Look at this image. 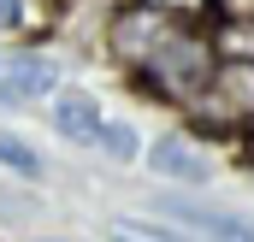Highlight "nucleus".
Segmentation results:
<instances>
[{
    "mask_svg": "<svg viewBox=\"0 0 254 242\" xmlns=\"http://www.w3.org/2000/svg\"><path fill=\"white\" fill-rule=\"evenodd\" d=\"M213 71H219L213 36H207V30H178V36L166 42V54H160L154 65H142V71H136L130 83H136V89H148L154 101H172V107H195V101L207 95Z\"/></svg>",
    "mask_w": 254,
    "mask_h": 242,
    "instance_id": "obj_1",
    "label": "nucleus"
},
{
    "mask_svg": "<svg viewBox=\"0 0 254 242\" xmlns=\"http://www.w3.org/2000/svg\"><path fill=\"white\" fill-rule=\"evenodd\" d=\"M190 124L207 136H231V130H254V65H219L207 95L190 107Z\"/></svg>",
    "mask_w": 254,
    "mask_h": 242,
    "instance_id": "obj_2",
    "label": "nucleus"
},
{
    "mask_svg": "<svg viewBox=\"0 0 254 242\" xmlns=\"http://www.w3.org/2000/svg\"><path fill=\"white\" fill-rule=\"evenodd\" d=\"M178 30H184V24H172V18L154 12L148 0H130V6L113 12V24H107V48H113V60L136 77L142 65H154L160 54H166V42H172Z\"/></svg>",
    "mask_w": 254,
    "mask_h": 242,
    "instance_id": "obj_3",
    "label": "nucleus"
},
{
    "mask_svg": "<svg viewBox=\"0 0 254 242\" xmlns=\"http://www.w3.org/2000/svg\"><path fill=\"white\" fill-rule=\"evenodd\" d=\"M48 119H54V130H60L65 142L101 148L107 113H101V101H95V95H83V89H60V95H54V107H48Z\"/></svg>",
    "mask_w": 254,
    "mask_h": 242,
    "instance_id": "obj_4",
    "label": "nucleus"
},
{
    "mask_svg": "<svg viewBox=\"0 0 254 242\" xmlns=\"http://www.w3.org/2000/svg\"><path fill=\"white\" fill-rule=\"evenodd\" d=\"M6 95H12V107H24V101H42V95H60V71L48 60H36V54H6Z\"/></svg>",
    "mask_w": 254,
    "mask_h": 242,
    "instance_id": "obj_5",
    "label": "nucleus"
},
{
    "mask_svg": "<svg viewBox=\"0 0 254 242\" xmlns=\"http://www.w3.org/2000/svg\"><path fill=\"white\" fill-rule=\"evenodd\" d=\"M148 166H154L160 178H178V183H207V178H213L207 154L195 148L190 136H160V142H154V154H148Z\"/></svg>",
    "mask_w": 254,
    "mask_h": 242,
    "instance_id": "obj_6",
    "label": "nucleus"
},
{
    "mask_svg": "<svg viewBox=\"0 0 254 242\" xmlns=\"http://www.w3.org/2000/svg\"><path fill=\"white\" fill-rule=\"evenodd\" d=\"M207 36L219 65H254V12H219Z\"/></svg>",
    "mask_w": 254,
    "mask_h": 242,
    "instance_id": "obj_7",
    "label": "nucleus"
},
{
    "mask_svg": "<svg viewBox=\"0 0 254 242\" xmlns=\"http://www.w3.org/2000/svg\"><path fill=\"white\" fill-rule=\"evenodd\" d=\"M154 12H166L172 24H184V30H213V0H148Z\"/></svg>",
    "mask_w": 254,
    "mask_h": 242,
    "instance_id": "obj_8",
    "label": "nucleus"
},
{
    "mask_svg": "<svg viewBox=\"0 0 254 242\" xmlns=\"http://www.w3.org/2000/svg\"><path fill=\"white\" fill-rule=\"evenodd\" d=\"M101 154H107V160H136V154H142L136 124H130V119H107V130H101Z\"/></svg>",
    "mask_w": 254,
    "mask_h": 242,
    "instance_id": "obj_9",
    "label": "nucleus"
},
{
    "mask_svg": "<svg viewBox=\"0 0 254 242\" xmlns=\"http://www.w3.org/2000/svg\"><path fill=\"white\" fill-rule=\"evenodd\" d=\"M0 166L18 172V178H48V160H42L36 148H24L18 136H0Z\"/></svg>",
    "mask_w": 254,
    "mask_h": 242,
    "instance_id": "obj_10",
    "label": "nucleus"
},
{
    "mask_svg": "<svg viewBox=\"0 0 254 242\" xmlns=\"http://www.w3.org/2000/svg\"><path fill=\"white\" fill-rule=\"evenodd\" d=\"M119 237H136V242H178L172 231H160V225H142V219H136V225H125Z\"/></svg>",
    "mask_w": 254,
    "mask_h": 242,
    "instance_id": "obj_11",
    "label": "nucleus"
},
{
    "mask_svg": "<svg viewBox=\"0 0 254 242\" xmlns=\"http://www.w3.org/2000/svg\"><path fill=\"white\" fill-rule=\"evenodd\" d=\"M0 30H24V0H0Z\"/></svg>",
    "mask_w": 254,
    "mask_h": 242,
    "instance_id": "obj_12",
    "label": "nucleus"
},
{
    "mask_svg": "<svg viewBox=\"0 0 254 242\" xmlns=\"http://www.w3.org/2000/svg\"><path fill=\"white\" fill-rule=\"evenodd\" d=\"M0 77H6V54H0Z\"/></svg>",
    "mask_w": 254,
    "mask_h": 242,
    "instance_id": "obj_13",
    "label": "nucleus"
},
{
    "mask_svg": "<svg viewBox=\"0 0 254 242\" xmlns=\"http://www.w3.org/2000/svg\"><path fill=\"white\" fill-rule=\"evenodd\" d=\"M48 242H65V237H48Z\"/></svg>",
    "mask_w": 254,
    "mask_h": 242,
    "instance_id": "obj_14",
    "label": "nucleus"
},
{
    "mask_svg": "<svg viewBox=\"0 0 254 242\" xmlns=\"http://www.w3.org/2000/svg\"><path fill=\"white\" fill-rule=\"evenodd\" d=\"M119 242H136V237H119Z\"/></svg>",
    "mask_w": 254,
    "mask_h": 242,
    "instance_id": "obj_15",
    "label": "nucleus"
}]
</instances>
